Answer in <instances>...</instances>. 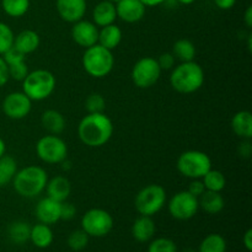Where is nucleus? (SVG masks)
<instances>
[{
  "label": "nucleus",
  "mask_w": 252,
  "mask_h": 252,
  "mask_svg": "<svg viewBox=\"0 0 252 252\" xmlns=\"http://www.w3.org/2000/svg\"><path fill=\"white\" fill-rule=\"evenodd\" d=\"M166 203V191L162 186L157 184L143 187L137 193L134 207L140 216L153 217L159 213Z\"/></svg>",
  "instance_id": "0eeeda50"
},
{
  "label": "nucleus",
  "mask_w": 252,
  "mask_h": 252,
  "mask_svg": "<svg viewBox=\"0 0 252 252\" xmlns=\"http://www.w3.org/2000/svg\"><path fill=\"white\" fill-rule=\"evenodd\" d=\"M157 231L154 220L152 217L140 216L134 220L132 225V235L138 243H148L152 240Z\"/></svg>",
  "instance_id": "a211bd4d"
},
{
  "label": "nucleus",
  "mask_w": 252,
  "mask_h": 252,
  "mask_svg": "<svg viewBox=\"0 0 252 252\" xmlns=\"http://www.w3.org/2000/svg\"><path fill=\"white\" fill-rule=\"evenodd\" d=\"M145 6H158L160 4H164L166 0H140Z\"/></svg>",
  "instance_id": "a18cd8bd"
},
{
  "label": "nucleus",
  "mask_w": 252,
  "mask_h": 252,
  "mask_svg": "<svg viewBox=\"0 0 252 252\" xmlns=\"http://www.w3.org/2000/svg\"><path fill=\"white\" fill-rule=\"evenodd\" d=\"M1 7L10 17H21L29 11L30 0H1Z\"/></svg>",
  "instance_id": "7c9ffc66"
},
{
  "label": "nucleus",
  "mask_w": 252,
  "mask_h": 252,
  "mask_svg": "<svg viewBox=\"0 0 252 252\" xmlns=\"http://www.w3.org/2000/svg\"><path fill=\"white\" fill-rule=\"evenodd\" d=\"M5 153H6V144H5L4 140L0 138V158H1L2 155H5Z\"/></svg>",
  "instance_id": "49530a36"
},
{
  "label": "nucleus",
  "mask_w": 252,
  "mask_h": 252,
  "mask_svg": "<svg viewBox=\"0 0 252 252\" xmlns=\"http://www.w3.org/2000/svg\"><path fill=\"white\" fill-rule=\"evenodd\" d=\"M197 252H226V241L220 234H209L202 240Z\"/></svg>",
  "instance_id": "c756f323"
},
{
  "label": "nucleus",
  "mask_w": 252,
  "mask_h": 252,
  "mask_svg": "<svg viewBox=\"0 0 252 252\" xmlns=\"http://www.w3.org/2000/svg\"><path fill=\"white\" fill-rule=\"evenodd\" d=\"M41 123L49 134L59 135L65 129V118L57 110L44 111L42 113Z\"/></svg>",
  "instance_id": "5701e85b"
},
{
  "label": "nucleus",
  "mask_w": 252,
  "mask_h": 252,
  "mask_svg": "<svg viewBox=\"0 0 252 252\" xmlns=\"http://www.w3.org/2000/svg\"><path fill=\"white\" fill-rule=\"evenodd\" d=\"M148 252H177V246L171 239L158 238L149 244Z\"/></svg>",
  "instance_id": "f704fd0d"
},
{
  "label": "nucleus",
  "mask_w": 252,
  "mask_h": 252,
  "mask_svg": "<svg viewBox=\"0 0 252 252\" xmlns=\"http://www.w3.org/2000/svg\"><path fill=\"white\" fill-rule=\"evenodd\" d=\"M116 19H117V11H116L115 2L110 0H102L94 7L93 20L97 27L115 24Z\"/></svg>",
  "instance_id": "f3484780"
},
{
  "label": "nucleus",
  "mask_w": 252,
  "mask_h": 252,
  "mask_svg": "<svg viewBox=\"0 0 252 252\" xmlns=\"http://www.w3.org/2000/svg\"><path fill=\"white\" fill-rule=\"evenodd\" d=\"M39 43H41L39 34L33 30H24L17 33L14 39V47L25 56L36 52L38 49Z\"/></svg>",
  "instance_id": "6ab92c4d"
},
{
  "label": "nucleus",
  "mask_w": 252,
  "mask_h": 252,
  "mask_svg": "<svg viewBox=\"0 0 252 252\" xmlns=\"http://www.w3.org/2000/svg\"><path fill=\"white\" fill-rule=\"evenodd\" d=\"M251 47H252V34H249L248 37V48L249 51L251 52Z\"/></svg>",
  "instance_id": "09e8293b"
},
{
  "label": "nucleus",
  "mask_w": 252,
  "mask_h": 252,
  "mask_svg": "<svg viewBox=\"0 0 252 252\" xmlns=\"http://www.w3.org/2000/svg\"><path fill=\"white\" fill-rule=\"evenodd\" d=\"M61 202L51 198V197H44L38 203L36 204L34 208V214L36 218L38 219L39 223L52 225L61 220Z\"/></svg>",
  "instance_id": "4468645a"
},
{
  "label": "nucleus",
  "mask_w": 252,
  "mask_h": 252,
  "mask_svg": "<svg viewBox=\"0 0 252 252\" xmlns=\"http://www.w3.org/2000/svg\"><path fill=\"white\" fill-rule=\"evenodd\" d=\"M9 70H7V65L5 63L2 56H0V88L5 85L9 81Z\"/></svg>",
  "instance_id": "ea45409f"
},
{
  "label": "nucleus",
  "mask_w": 252,
  "mask_h": 252,
  "mask_svg": "<svg viewBox=\"0 0 252 252\" xmlns=\"http://www.w3.org/2000/svg\"><path fill=\"white\" fill-rule=\"evenodd\" d=\"M251 153H252V145L250 143V139H245V142L241 143L240 147H239V154H240L241 158L248 159V158H250Z\"/></svg>",
  "instance_id": "a19ab883"
},
{
  "label": "nucleus",
  "mask_w": 252,
  "mask_h": 252,
  "mask_svg": "<svg viewBox=\"0 0 252 252\" xmlns=\"http://www.w3.org/2000/svg\"><path fill=\"white\" fill-rule=\"evenodd\" d=\"M30 233H31V226L29 223L22 220L14 221L10 224L7 229V235L9 239L16 245H22L30 240Z\"/></svg>",
  "instance_id": "bb28decb"
},
{
  "label": "nucleus",
  "mask_w": 252,
  "mask_h": 252,
  "mask_svg": "<svg viewBox=\"0 0 252 252\" xmlns=\"http://www.w3.org/2000/svg\"><path fill=\"white\" fill-rule=\"evenodd\" d=\"M204 71L203 68L192 62H184L172 68L170 75V85L180 94H193L203 86Z\"/></svg>",
  "instance_id": "7ed1b4c3"
},
{
  "label": "nucleus",
  "mask_w": 252,
  "mask_h": 252,
  "mask_svg": "<svg viewBox=\"0 0 252 252\" xmlns=\"http://www.w3.org/2000/svg\"><path fill=\"white\" fill-rule=\"evenodd\" d=\"M187 191H189L191 194H193L194 197L199 198V197L206 192V187H204L203 182H202L201 179L192 180V181L189 182V189H187Z\"/></svg>",
  "instance_id": "58836bf2"
},
{
  "label": "nucleus",
  "mask_w": 252,
  "mask_h": 252,
  "mask_svg": "<svg viewBox=\"0 0 252 252\" xmlns=\"http://www.w3.org/2000/svg\"><path fill=\"white\" fill-rule=\"evenodd\" d=\"M157 61L161 70H170V69H172L175 66V61L176 59H175L172 53H162L161 56H159V58Z\"/></svg>",
  "instance_id": "4c0bfd02"
},
{
  "label": "nucleus",
  "mask_w": 252,
  "mask_h": 252,
  "mask_svg": "<svg viewBox=\"0 0 252 252\" xmlns=\"http://www.w3.org/2000/svg\"><path fill=\"white\" fill-rule=\"evenodd\" d=\"M182 252H197V251L192 250V249H186V250H184Z\"/></svg>",
  "instance_id": "8fccbe9b"
},
{
  "label": "nucleus",
  "mask_w": 252,
  "mask_h": 252,
  "mask_svg": "<svg viewBox=\"0 0 252 252\" xmlns=\"http://www.w3.org/2000/svg\"><path fill=\"white\" fill-rule=\"evenodd\" d=\"M244 22L248 29H252V6H248L245 15H244Z\"/></svg>",
  "instance_id": "c03bdc74"
},
{
  "label": "nucleus",
  "mask_w": 252,
  "mask_h": 252,
  "mask_svg": "<svg viewBox=\"0 0 252 252\" xmlns=\"http://www.w3.org/2000/svg\"><path fill=\"white\" fill-rule=\"evenodd\" d=\"M11 182L19 196L24 198H34L46 189L48 174L43 167L30 165L17 170Z\"/></svg>",
  "instance_id": "f03ea898"
},
{
  "label": "nucleus",
  "mask_w": 252,
  "mask_h": 252,
  "mask_svg": "<svg viewBox=\"0 0 252 252\" xmlns=\"http://www.w3.org/2000/svg\"><path fill=\"white\" fill-rule=\"evenodd\" d=\"M47 196L56 199L58 202H64L69 198L71 192V185L66 177L56 176L52 180H48L46 186Z\"/></svg>",
  "instance_id": "aec40b11"
},
{
  "label": "nucleus",
  "mask_w": 252,
  "mask_h": 252,
  "mask_svg": "<svg viewBox=\"0 0 252 252\" xmlns=\"http://www.w3.org/2000/svg\"><path fill=\"white\" fill-rule=\"evenodd\" d=\"M71 37L78 46L86 49L97 43L98 29L94 22L81 19L73 24Z\"/></svg>",
  "instance_id": "ddd939ff"
},
{
  "label": "nucleus",
  "mask_w": 252,
  "mask_h": 252,
  "mask_svg": "<svg viewBox=\"0 0 252 252\" xmlns=\"http://www.w3.org/2000/svg\"><path fill=\"white\" fill-rule=\"evenodd\" d=\"M7 70H9V78L16 81H22L30 73L26 61L7 65Z\"/></svg>",
  "instance_id": "c9c22d12"
},
{
  "label": "nucleus",
  "mask_w": 252,
  "mask_h": 252,
  "mask_svg": "<svg viewBox=\"0 0 252 252\" xmlns=\"http://www.w3.org/2000/svg\"><path fill=\"white\" fill-rule=\"evenodd\" d=\"M172 54H174L175 59H179L181 63L192 62L194 61V57H196V47H194L193 42L187 38L177 39L172 47Z\"/></svg>",
  "instance_id": "a878e982"
},
{
  "label": "nucleus",
  "mask_w": 252,
  "mask_h": 252,
  "mask_svg": "<svg viewBox=\"0 0 252 252\" xmlns=\"http://www.w3.org/2000/svg\"><path fill=\"white\" fill-rule=\"evenodd\" d=\"M158 61L153 57H143L133 65L132 80L139 89H149L158 83L161 75Z\"/></svg>",
  "instance_id": "9d476101"
},
{
  "label": "nucleus",
  "mask_w": 252,
  "mask_h": 252,
  "mask_svg": "<svg viewBox=\"0 0 252 252\" xmlns=\"http://www.w3.org/2000/svg\"><path fill=\"white\" fill-rule=\"evenodd\" d=\"M89 238L90 236L83 229L71 231L70 235L68 236V246L73 251H83L88 246Z\"/></svg>",
  "instance_id": "2f4dec72"
},
{
  "label": "nucleus",
  "mask_w": 252,
  "mask_h": 252,
  "mask_svg": "<svg viewBox=\"0 0 252 252\" xmlns=\"http://www.w3.org/2000/svg\"><path fill=\"white\" fill-rule=\"evenodd\" d=\"M214 4L220 10H230L236 4V0H214Z\"/></svg>",
  "instance_id": "79ce46f5"
},
{
  "label": "nucleus",
  "mask_w": 252,
  "mask_h": 252,
  "mask_svg": "<svg viewBox=\"0 0 252 252\" xmlns=\"http://www.w3.org/2000/svg\"><path fill=\"white\" fill-rule=\"evenodd\" d=\"M176 166L182 176L197 180L202 179L212 169V160L201 150H187L180 155Z\"/></svg>",
  "instance_id": "423d86ee"
},
{
  "label": "nucleus",
  "mask_w": 252,
  "mask_h": 252,
  "mask_svg": "<svg viewBox=\"0 0 252 252\" xmlns=\"http://www.w3.org/2000/svg\"><path fill=\"white\" fill-rule=\"evenodd\" d=\"M53 231L49 228V225L43 223H38L36 225L31 226V233H30V241L38 249H47L53 243Z\"/></svg>",
  "instance_id": "393cba45"
},
{
  "label": "nucleus",
  "mask_w": 252,
  "mask_h": 252,
  "mask_svg": "<svg viewBox=\"0 0 252 252\" xmlns=\"http://www.w3.org/2000/svg\"><path fill=\"white\" fill-rule=\"evenodd\" d=\"M15 34L11 27L5 22H0V56L14 46Z\"/></svg>",
  "instance_id": "473e14b6"
},
{
  "label": "nucleus",
  "mask_w": 252,
  "mask_h": 252,
  "mask_svg": "<svg viewBox=\"0 0 252 252\" xmlns=\"http://www.w3.org/2000/svg\"><path fill=\"white\" fill-rule=\"evenodd\" d=\"M122 30L115 24L107 25V26L101 27V30H98V39L97 43L100 46L105 47V48L113 51V49L117 48L118 46L122 42Z\"/></svg>",
  "instance_id": "412c9836"
},
{
  "label": "nucleus",
  "mask_w": 252,
  "mask_h": 252,
  "mask_svg": "<svg viewBox=\"0 0 252 252\" xmlns=\"http://www.w3.org/2000/svg\"><path fill=\"white\" fill-rule=\"evenodd\" d=\"M106 101L101 94L94 93L86 97L85 108L88 113H101L105 111Z\"/></svg>",
  "instance_id": "72a5a7b5"
},
{
  "label": "nucleus",
  "mask_w": 252,
  "mask_h": 252,
  "mask_svg": "<svg viewBox=\"0 0 252 252\" xmlns=\"http://www.w3.org/2000/svg\"><path fill=\"white\" fill-rule=\"evenodd\" d=\"M76 208L70 202H62L61 206V220H71L75 217Z\"/></svg>",
  "instance_id": "e433bc0d"
},
{
  "label": "nucleus",
  "mask_w": 252,
  "mask_h": 252,
  "mask_svg": "<svg viewBox=\"0 0 252 252\" xmlns=\"http://www.w3.org/2000/svg\"><path fill=\"white\" fill-rule=\"evenodd\" d=\"M167 209L172 218L177 220H189L198 212V198L189 191H180L171 197L167 204Z\"/></svg>",
  "instance_id": "9b49d317"
},
{
  "label": "nucleus",
  "mask_w": 252,
  "mask_h": 252,
  "mask_svg": "<svg viewBox=\"0 0 252 252\" xmlns=\"http://www.w3.org/2000/svg\"><path fill=\"white\" fill-rule=\"evenodd\" d=\"M110 1H112V2H117L118 0H110Z\"/></svg>",
  "instance_id": "3c124183"
},
{
  "label": "nucleus",
  "mask_w": 252,
  "mask_h": 252,
  "mask_svg": "<svg viewBox=\"0 0 252 252\" xmlns=\"http://www.w3.org/2000/svg\"><path fill=\"white\" fill-rule=\"evenodd\" d=\"M83 66L84 70L93 78H105L115 66V57L112 51L96 43L95 46L89 47L84 52Z\"/></svg>",
  "instance_id": "20e7f679"
},
{
  "label": "nucleus",
  "mask_w": 252,
  "mask_h": 252,
  "mask_svg": "<svg viewBox=\"0 0 252 252\" xmlns=\"http://www.w3.org/2000/svg\"><path fill=\"white\" fill-rule=\"evenodd\" d=\"M113 134V123L105 113H88L78 126L79 139L90 148L103 147Z\"/></svg>",
  "instance_id": "f257e3e1"
},
{
  "label": "nucleus",
  "mask_w": 252,
  "mask_h": 252,
  "mask_svg": "<svg viewBox=\"0 0 252 252\" xmlns=\"http://www.w3.org/2000/svg\"><path fill=\"white\" fill-rule=\"evenodd\" d=\"M176 1L179 2V4H182V5H191V4H193L196 0H176Z\"/></svg>",
  "instance_id": "de8ad7c7"
},
{
  "label": "nucleus",
  "mask_w": 252,
  "mask_h": 252,
  "mask_svg": "<svg viewBox=\"0 0 252 252\" xmlns=\"http://www.w3.org/2000/svg\"><path fill=\"white\" fill-rule=\"evenodd\" d=\"M231 128L238 137L243 139L252 138V115L250 111H239L231 120Z\"/></svg>",
  "instance_id": "4be33fe9"
},
{
  "label": "nucleus",
  "mask_w": 252,
  "mask_h": 252,
  "mask_svg": "<svg viewBox=\"0 0 252 252\" xmlns=\"http://www.w3.org/2000/svg\"><path fill=\"white\" fill-rule=\"evenodd\" d=\"M201 180L206 187V191L221 192L226 186V179L224 174L216 169L209 170Z\"/></svg>",
  "instance_id": "cd10ccee"
},
{
  "label": "nucleus",
  "mask_w": 252,
  "mask_h": 252,
  "mask_svg": "<svg viewBox=\"0 0 252 252\" xmlns=\"http://www.w3.org/2000/svg\"><path fill=\"white\" fill-rule=\"evenodd\" d=\"M81 229L89 236L103 238L113 229V218L105 209H89L81 218Z\"/></svg>",
  "instance_id": "1a4fd4ad"
},
{
  "label": "nucleus",
  "mask_w": 252,
  "mask_h": 252,
  "mask_svg": "<svg viewBox=\"0 0 252 252\" xmlns=\"http://www.w3.org/2000/svg\"><path fill=\"white\" fill-rule=\"evenodd\" d=\"M243 243L244 246L248 251H252V230L251 229H248L246 233L244 234V238H243Z\"/></svg>",
  "instance_id": "37998d69"
},
{
  "label": "nucleus",
  "mask_w": 252,
  "mask_h": 252,
  "mask_svg": "<svg viewBox=\"0 0 252 252\" xmlns=\"http://www.w3.org/2000/svg\"><path fill=\"white\" fill-rule=\"evenodd\" d=\"M56 7L62 20L74 24L85 16L86 0H57Z\"/></svg>",
  "instance_id": "dca6fc26"
},
{
  "label": "nucleus",
  "mask_w": 252,
  "mask_h": 252,
  "mask_svg": "<svg viewBox=\"0 0 252 252\" xmlns=\"http://www.w3.org/2000/svg\"><path fill=\"white\" fill-rule=\"evenodd\" d=\"M36 153L46 164H61L68 157V145L58 135L48 134L37 142Z\"/></svg>",
  "instance_id": "6e6552de"
},
{
  "label": "nucleus",
  "mask_w": 252,
  "mask_h": 252,
  "mask_svg": "<svg viewBox=\"0 0 252 252\" xmlns=\"http://www.w3.org/2000/svg\"><path fill=\"white\" fill-rule=\"evenodd\" d=\"M115 4L117 17L127 24H135L144 17L147 6L140 0H118Z\"/></svg>",
  "instance_id": "2eb2a0df"
},
{
  "label": "nucleus",
  "mask_w": 252,
  "mask_h": 252,
  "mask_svg": "<svg viewBox=\"0 0 252 252\" xmlns=\"http://www.w3.org/2000/svg\"><path fill=\"white\" fill-rule=\"evenodd\" d=\"M198 203L199 208H202L207 214H212V216L220 213L225 206V201H224L220 192L213 191L204 192L198 198Z\"/></svg>",
  "instance_id": "b1692460"
},
{
  "label": "nucleus",
  "mask_w": 252,
  "mask_h": 252,
  "mask_svg": "<svg viewBox=\"0 0 252 252\" xmlns=\"http://www.w3.org/2000/svg\"><path fill=\"white\" fill-rule=\"evenodd\" d=\"M32 101L22 91H14L5 96L1 103V110L5 116L11 120H22L31 112Z\"/></svg>",
  "instance_id": "f8f14e48"
},
{
  "label": "nucleus",
  "mask_w": 252,
  "mask_h": 252,
  "mask_svg": "<svg viewBox=\"0 0 252 252\" xmlns=\"http://www.w3.org/2000/svg\"><path fill=\"white\" fill-rule=\"evenodd\" d=\"M17 171L16 160L9 155L0 158V187H5L14 179Z\"/></svg>",
  "instance_id": "c85d7f7f"
},
{
  "label": "nucleus",
  "mask_w": 252,
  "mask_h": 252,
  "mask_svg": "<svg viewBox=\"0 0 252 252\" xmlns=\"http://www.w3.org/2000/svg\"><path fill=\"white\" fill-rule=\"evenodd\" d=\"M56 76L46 69L30 71L22 80V93L31 101H43L56 90Z\"/></svg>",
  "instance_id": "39448f33"
}]
</instances>
